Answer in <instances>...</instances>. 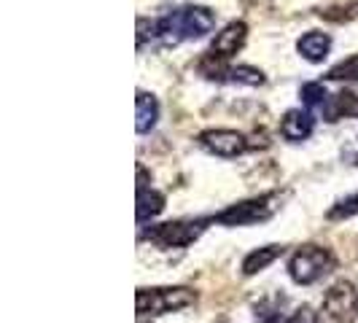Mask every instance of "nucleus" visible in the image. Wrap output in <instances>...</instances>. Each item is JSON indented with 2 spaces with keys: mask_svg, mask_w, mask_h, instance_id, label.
<instances>
[{
  "mask_svg": "<svg viewBox=\"0 0 358 323\" xmlns=\"http://www.w3.org/2000/svg\"><path fill=\"white\" fill-rule=\"evenodd\" d=\"M215 24V14L205 6H186L157 22L159 41L164 46H178L180 41H192L210 33Z\"/></svg>",
  "mask_w": 358,
  "mask_h": 323,
  "instance_id": "nucleus-1",
  "label": "nucleus"
},
{
  "mask_svg": "<svg viewBox=\"0 0 358 323\" xmlns=\"http://www.w3.org/2000/svg\"><path fill=\"white\" fill-rule=\"evenodd\" d=\"M280 202H283L280 192H267V194H259V197L243 199L237 205H229L227 210L215 213L213 224H221V227H251V224L272 218L280 210Z\"/></svg>",
  "mask_w": 358,
  "mask_h": 323,
  "instance_id": "nucleus-2",
  "label": "nucleus"
},
{
  "mask_svg": "<svg viewBox=\"0 0 358 323\" xmlns=\"http://www.w3.org/2000/svg\"><path fill=\"white\" fill-rule=\"evenodd\" d=\"M197 302V291L186 286L167 288H141L138 291V315L141 318H159L167 313H178Z\"/></svg>",
  "mask_w": 358,
  "mask_h": 323,
  "instance_id": "nucleus-3",
  "label": "nucleus"
},
{
  "mask_svg": "<svg viewBox=\"0 0 358 323\" xmlns=\"http://www.w3.org/2000/svg\"><path fill=\"white\" fill-rule=\"evenodd\" d=\"M334 269V256L323 245H302L288 259V275L296 286H313Z\"/></svg>",
  "mask_w": 358,
  "mask_h": 323,
  "instance_id": "nucleus-4",
  "label": "nucleus"
},
{
  "mask_svg": "<svg viewBox=\"0 0 358 323\" xmlns=\"http://www.w3.org/2000/svg\"><path fill=\"white\" fill-rule=\"evenodd\" d=\"M358 318V288L348 280H340L326 291L315 323H356Z\"/></svg>",
  "mask_w": 358,
  "mask_h": 323,
  "instance_id": "nucleus-5",
  "label": "nucleus"
},
{
  "mask_svg": "<svg viewBox=\"0 0 358 323\" xmlns=\"http://www.w3.org/2000/svg\"><path fill=\"white\" fill-rule=\"evenodd\" d=\"M208 224H213V218H178V221L151 227L143 237L159 248H186L194 240H199V234L208 229Z\"/></svg>",
  "mask_w": 358,
  "mask_h": 323,
  "instance_id": "nucleus-6",
  "label": "nucleus"
},
{
  "mask_svg": "<svg viewBox=\"0 0 358 323\" xmlns=\"http://www.w3.org/2000/svg\"><path fill=\"white\" fill-rule=\"evenodd\" d=\"M197 143L205 151H210L215 157H224V159H234V157L253 148L251 141L237 129H205V132H199Z\"/></svg>",
  "mask_w": 358,
  "mask_h": 323,
  "instance_id": "nucleus-7",
  "label": "nucleus"
},
{
  "mask_svg": "<svg viewBox=\"0 0 358 323\" xmlns=\"http://www.w3.org/2000/svg\"><path fill=\"white\" fill-rule=\"evenodd\" d=\"M245 38H248L245 22H232V24H227V27L213 38L210 54L218 57V59H229V57H234V54L245 46Z\"/></svg>",
  "mask_w": 358,
  "mask_h": 323,
  "instance_id": "nucleus-8",
  "label": "nucleus"
},
{
  "mask_svg": "<svg viewBox=\"0 0 358 323\" xmlns=\"http://www.w3.org/2000/svg\"><path fill=\"white\" fill-rule=\"evenodd\" d=\"M288 296L283 294H272V296H264L253 305V318L256 323H288L294 313H288Z\"/></svg>",
  "mask_w": 358,
  "mask_h": 323,
  "instance_id": "nucleus-9",
  "label": "nucleus"
},
{
  "mask_svg": "<svg viewBox=\"0 0 358 323\" xmlns=\"http://www.w3.org/2000/svg\"><path fill=\"white\" fill-rule=\"evenodd\" d=\"M315 129V119L307 110H288L280 122V135L291 141V143H302L313 135Z\"/></svg>",
  "mask_w": 358,
  "mask_h": 323,
  "instance_id": "nucleus-10",
  "label": "nucleus"
},
{
  "mask_svg": "<svg viewBox=\"0 0 358 323\" xmlns=\"http://www.w3.org/2000/svg\"><path fill=\"white\" fill-rule=\"evenodd\" d=\"M326 122H340V119H356L358 116V94L353 92H337L331 100H326L323 106Z\"/></svg>",
  "mask_w": 358,
  "mask_h": 323,
  "instance_id": "nucleus-11",
  "label": "nucleus"
},
{
  "mask_svg": "<svg viewBox=\"0 0 358 323\" xmlns=\"http://www.w3.org/2000/svg\"><path fill=\"white\" fill-rule=\"evenodd\" d=\"M135 210H138V224L143 227L145 221L157 218L164 210V194H159L157 189H151L148 183L138 186V208Z\"/></svg>",
  "mask_w": 358,
  "mask_h": 323,
  "instance_id": "nucleus-12",
  "label": "nucleus"
},
{
  "mask_svg": "<svg viewBox=\"0 0 358 323\" xmlns=\"http://www.w3.org/2000/svg\"><path fill=\"white\" fill-rule=\"evenodd\" d=\"M135 106H138V122H135V129H138V135H145V132H151L154 124H157V119H159V103H157V97L154 94H148V92H138V97H135Z\"/></svg>",
  "mask_w": 358,
  "mask_h": 323,
  "instance_id": "nucleus-13",
  "label": "nucleus"
},
{
  "mask_svg": "<svg viewBox=\"0 0 358 323\" xmlns=\"http://www.w3.org/2000/svg\"><path fill=\"white\" fill-rule=\"evenodd\" d=\"M296 49L299 54L305 57L307 62H323L326 57H329V49H331V38L326 36V33H307V36L299 38V43H296Z\"/></svg>",
  "mask_w": 358,
  "mask_h": 323,
  "instance_id": "nucleus-14",
  "label": "nucleus"
},
{
  "mask_svg": "<svg viewBox=\"0 0 358 323\" xmlns=\"http://www.w3.org/2000/svg\"><path fill=\"white\" fill-rule=\"evenodd\" d=\"M286 253L283 245H264V248H259V251H251L245 259H243V275H256V272H262V269H267L275 259H280Z\"/></svg>",
  "mask_w": 358,
  "mask_h": 323,
  "instance_id": "nucleus-15",
  "label": "nucleus"
},
{
  "mask_svg": "<svg viewBox=\"0 0 358 323\" xmlns=\"http://www.w3.org/2000/svg\"><path fill=\"white\" fill-rule=\"evenodd\" d=\"M329 81H358V54L350 59H342L340 65H334L326 73Z\"/></svg>",
  "mask_w": 358,
  "mask_h": 323,
  "instance_id": "nucleus-16",
  "label": "nucleus"
},
{
  "mask_svg": "<svg viewBox=\"0 0 358 323\" xmlns=\"http://www.w3.org/2000/svg\"><path fill=\"white\" fill-rule=\"evenodd\" d=\"M299 94H302V103H305L307 108H323L326 106V100H329V94H326V89H323V84H305Z\"/></svg>",
  "mask_w": 358,
  "mask_h": 323,
  "instance_id": "nucleus-17",
  "label": "nucleus"
},
{
  "mask_svg": "<svg viewBox=\"0 0 358 323\" xmlns=\"http://www.w3.org/2000/svg\"><path fill=\"white\" fill-rule=\"evenodd\" d=\"M350 215H358V192L353 197L342 199L340 205H334V208L329 210V218H331V221H337V218H350Z\"/></svg>",
  "mask_w": 358,
  "mask_h": 323,
  "instance_id": "nucleus-18",
  "label": "nucleus"
},
{
  "mask_svg": "<svg viewBox=\"0 0 358 323\" xmlns=\"http://www.w3.org/2000/svg\"><path fill=\"white\" fill-rule=\"evenodd\" d=\"M321 17L329 19V22H348V19L358 17V3L340 6V8H326V11H321Z\"/></svg>",
  "mask_w": 358,
  "mask_h": 323,
  "instance_id": "nucleus-19",
  "label": "nucleus"
},
{
  "mask_svg": "<svg viewBox=\"0 0 358 323\" xmlns=\"http://www.w3.org/2000/svg\"><path fill=\"white\" fill-rule=\"evenodd\" d=\"M148 38H159V27H157V22L141 17L138 19V49H143Z\"/></svg>",
  "mask_w": 358,
  "mask_h": 323,
  "instance_id": "nucleus-20",
  "label": "nucleus"
}]
</instances>
